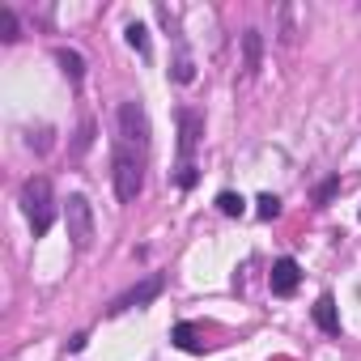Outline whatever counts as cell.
Wrapping results in <instances>:
<instances>
[{"label": "cell", "mask_w": 361, "mask_h": 361, "mask_svg": "<svg viewBox=\"0 0 361 361\" xmlns=\"http://www.w3.org/2000/svg\"><path fill=\"white\" fill-rule=\"evenodd\" d=\"M22 213L30 217V230L35 238H43L56 221V196H51V183L39 174V178H26L22 183Z\"/></svg>", "instance_id": "7a4b0ae2"}, {"label": "cell", "mask_w": 361, "mask_h": 361, "mask_svg": "<svg viewBox=\"0 0 361 361\" xmlns=\"http://www.w3.org/2000/svg\"><path fill=\"white\" fill-rule=\"evenodd\" d=\"M204 140V119L192 106H178V166H196V149Z\"/></svg>", "instance_id": "277c9868"}, {"label": "cell", "mask_w": 361, "mask_h": 361, "mask_svg": "<svg viewBox=\"0 0 361 361\" xmlns=\"http://www.w3.org/2000/svg\"><path fill=\"white\" fill-rule=\"evenodd\" d=\"M217 209H221L226 217H243V213H247V200H243L238 192H221V196H217Z\"/></svg>", "instance_id": "5bb4252c"}, {"label": "cell", "mask_w": 361, "mask_h": 361, "mask_svg": "<svg viewBox=\"0 0 361 361\" xmlns=\"http://www.w3.org/2000/svg\"><path fill=\"white\" fill-rule=\"evenodd\" d=\"M64 226H68V238L77 251H90L94 247V209L85 196H68L64 200Z\"/></svg>", "instance_id": "3957f363"}, {"label": "cell", "mask_w": 361, "mask_h": 361, "mask_svg": "<svg viewBox=\"0 0 361 361\" xmlns=\"http://www.w3.org/2000/svg\"><path fill=\"white\" fill-rule=\"evenodd\" d=\"M281 43H285V47H293V43H298V26H293V5H285V9H281Z\"/></svg>", "instance_id": "9a60e30c"}, {"label": "cell", "mask_w": 361, "mask_h": 361, "mask_svg": "<svg viewBox=\"0 0 361 361\" xmlns=\"http://www.w3.org/2000/svg\"><path fill=\"white\" fill-rule=\"evenodd\" d=\"M314 323H319L327 336H340V314H336V298H331V293H319V302H314Z\"/></svg>", "instance_id": "30bf717a"}, {"label": "cell", "mask_w": 361, "mask_h": 361, "mask_svg": "<svg viewBox=\"0 0 361 361\" xmlns=\"http://www.w3.org/2000/svg\"><path fill=\"white\" fill-rule=\"evenodd\" d=\"M170 340L183 348V353H209V340H204V331H200L196 323H174Z\"/></svg>", "instance_id": "ba28073f"}, {"label": "cell", "mask_w": 361, "mask_h": 361, "mask_svg": "<svg viewBox=\"0 0 361 361\" xmlns=\"http://www.w3.org/2000/svg\"><path fill=\"white\" fill-rule=\"evenodd\" d=\"M170 81H174V85H192V81H196V60L188 56V47H178L174 68H170Z\"/></svg>", "instance_id": "8fae6325"}, {"label": "cell", "mask_w": 361, "mask_h": 361, "mask_svg": "<svg viewBox=\"0 0 361 361\" xmlns=\"http://www.w3.org/2000/svg\"><path fill=\"white\" fill-rule=\"evenodd\" d=\"M161 293H166V276H157V272H153V276H145L140 285H132L128 293H119L111 310H115V314H123V310H140V306H149V302H157Z\"/></svg>", "instance_id": "8992f818"}, {"label": "cell", "mask_w": 361, "mask_h": 361, "mask_svg": "<svg viewBox=\"0 0 361 361\" xmlns=\"http://www.w3.org/2000/svg\"><path fill=\"white\" fill-rule=\"evenodd\" d=\"M111 166H115V196H119V204H132L140 196V188H145V153L119 140L115 153H111Z\"/></svg>", "instance_id": "6da1fadb"}, {"label": "cell", "mask_w": 361, "mask_h": 361, "mask_svg": "<svg viewBox=\"0 0 361 361\" xmlns=\"http://www.w3.org/2000/svg\"><path fill=\"white\" fill-rule=\"evenodd\" d=\"M268 281H272V293H276V298L298 293V285H302V268H298V259H289V255H285V259H276Z\"/></svg>", "instance_id": "52a82bcc"}, {"label": "cell", "mask_w": 361, "mask_h": 361, "mask_svg": "<svg viewBox=\"0 0 361 361\" xmlns=\"http://www.w3.org/2000/svg\"><path fill=\"white\" fill-rule=\"evenodd\" d=\"M56 60H60V68H64V77H68V81H81V77H85V64H81V56H77V51L60 47V51H56Z\"/></svg>", "instance_id": "4fadbf2b"}, {"label": "cell", "mask_w": 361, "mask_h": 361, "mask_svg": "<svg viewBox=\"0 0 361 361\" xmlns=\"http://www.w3.org/2000/svg\"><path fill=\"white\" fill-rule=\"evenodd\" d=\"M243 68H247V77H255L264 68V35L259 30H247L243 35Z\"/></svg>", "instance_id": "9c48e42d"}, {"label": "cell", "mask_w": 361, "mask_h": 361, "mask_svg": "<svg viewBox=\"0 0 361 361\" xmlns=\"http://www.w3.org/2000/svg\"><path fill=\"white\" fill-rule=\"evenodd\" d=\"M123 35H128V47H132L140 60H149V30H145L140 22H128V30H123Z\"/></svg>", "instance_id": "7c38bea8"}, {"label": "cell", "mask_w": 361, "mask_h": 361, "mask_svg": "<svg viewBox=\"0 0 361 361\" xmlns=\"http://www.w3.org/2000/svg\"><path fill=\"white\" fill-rule=\"evenodd\" d=\"M0 39H5V43L18 39V18H13V9H0Z\"/></svg>", "instance_id": "2e32d148"}, {"label": "cell", "mask_w": 361, "mask_h": 361, "mask_svg": "<svg viewBox=\"0 0 361 361\" xmlns=\"http://www.w3.org/2000/svg\"><path fill=\"white\" fill-rule=\"evenodd\" d=\"M336 188H340V183H336V178H327V183H323V188H319V204H327V200H331V196H336Z\"/></svg>", "instance_id": "ac0fdd59"}, {"label": "cell", "mask_w": 361, "mask_h": 361, "mask_svg": "<svg viewBox=\"0 0 361 361\" xmlns=\"http://www.w3.org/2000/svg\"><path fill=\"white\" fill-rule=\"evenodd\" d=\"M255 213H259L264 221H272V217H281V200H276V196H259V200H255Z\"/></svg>", "instance_id": "e0dca14e"}, {"label": "cell", "mask_w": 361, "mask_h": 361, "mask_svg": "<svg viewBox=\"0 0 361 361\" xmlns=\"http://www.w3.org/2000/svg\"><path fill=\"white\" fill-rule=\"evenodd\" d=\"M119 140L140 149V153L149 149V115H145L140 102H123L119 106Z\"/></svg>", "instance_id": "5b68a950"}]
</instances>
